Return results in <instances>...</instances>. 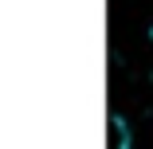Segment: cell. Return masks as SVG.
Instances as JSON below:
<instances>
[{
  "label": "cell",
  "instance_id": "cell-1",
  "mask_svg": "<svg viewBox=\"0 0 153 149\" xmlns=\"http://www.w3.org/2000/svg\"><path fill=\"white\" fill-rule=\"evenodd\" d=\"M110 137H114V145H110V149H130V145H134L130 122H126L122 114H110Z\"/></svg>",
  "mask_w": 153,
  "mask_h": 149
}]
</instances>
